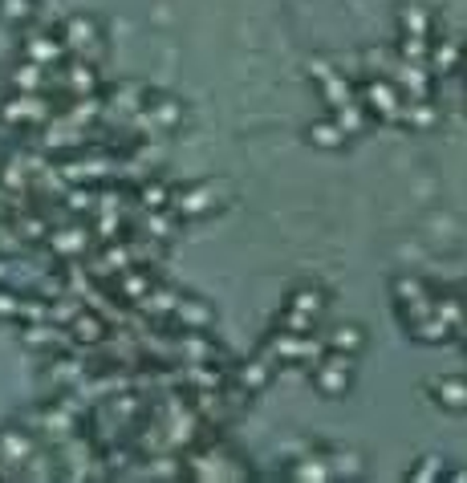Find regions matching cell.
Masks as SVG:
<instances>
[{
  "instance_id": "cell-27",
  "label": "cell",
  "mask_w": 467,
  "mask_h": 483,
  "mask_svg": "<svg viewBox=\"0 0 467 483\" xmlns=\"http://www.w3.org/2000/svg\"><path fill=\"white\" fill-rule=\"evenodd\" d=\"M142 228H147L151 236L163 240V236H171V232H175V215H171V212H163V207H155V212H151L147 220H142Z\"/></svg>"
},
{
  "instance_id": "cell-16",
  "label": "cell",
  "mask_w": 467,
  "mask_h": 483,
  "mask_svg": "<svg viewBox=\"0 0 467 483\" xmlns=\"http://www.w3.org/2000/svg\"><path fill=\"white\" fill-rule=\"evenodd\" d=\"M426 66L439 69V74H451V69L459 66V41H439V45H431V53H426Z\"/></svg>"
},
{
  "instance_id": "cell-19",
  "label": "cell",
  "mask_w": 467,
  "mask_h": 483,
  "mask_svg": "<svg viewBox=\"0 0 467 483\" xmlns=\"http://www.w3.org/2000/svg\"><path fill=\"white\" fill-rule=\"evenodd\" d=\"M325 353H329L325 337H309V333L297 337V361H305V366H317Z\"/></svg>"
},
{
  "instance_id": "cell-6",
  "label": "cell",
  "mask_w": 467,
  "mask_h": 483,
  "mask_svg": "<svg viewBox=\"0 0 467 483\" xmlns=\"http://www.w3.org/2000/svg\"><path fill=\"white\" fill-rule=\"evenodd\" d=\"M175 353L183 361H215L220 358V345L207 337V329H183V337L175 342Z\"/></svg>"
},
{
  "instance_id": "cell-25",
  "label": "cell",
  "mask_w": 467,
  "mask_h": 483,
  "mask_svg": "<svg viewBox=\"0 0 467 483\" xmlns=\"http://www.w3.org/2000/svg\"><path fill=\"white\" fill-rule=\"evenodd\" d=\"M139 199H142V207H151V212H155V207H167L171 204V187H167V183H142V191H139Z\"/></svg>"
},
{
  "instance_id": "cell-12",
  "label": "cell",
  "mask_w": 467,
  "mask_h": 483,
  "mask_svg": "<svg viewBox=\"0 0 467 483\" xmlns=\"http://www.w3.org/2000/svg\"><path fill=\"white\" fill-rule=\"evenodd\" d=\"M171 317L179 321L183 329H207V325H212V309H207V305H199V301H179Z\"/></svg>"
},
{
  "instance_id": "cell-7",
  "label": "cell",
  "mask_w": 467,
  "mask_h": 483,
  "mask_svg": "<svg viewBox=\"0 0 467 483\" xmlns=\"http://www.w3.org/2000/svg\"><path fill=\"white\" fill-rule=\"evenodd\" d=\"M212 204H215V191L207 183H196V187H183L179 196H171L175 215H204L212 212Z\"/></svg>"
},
{
  "instance_id": "cell-29",
  "label": "cell",
  "mask_w": 467,
  "mask_h": 483,
  "mask_svg": "<svg viewBox=\"0 0 467 483\" xmlns=\"http://www.w3.org/2000/svg\"><path fill=\"white\" fill-rule=\"evenodd\" d=\"M426 53H431V45H426V37H402V45H398V58H407V61H426Z\"/></svg>"
},
{
  "instance_id": "cell-17",
  "label": "cell",
  "mask_w": 467,
  "mask_h": 483,
  "mask_svg": "<svg viewBox=\"0 0 467 483\" xmlns=\"http://www.w3.org/2000/svg\"><path fill=\"white\" fill-rule=\"evenodd\" d=\"M147 114H151V123L159 126V131H171V126H179V118H183V106L179 102H171V98H163L159 106H147Z\"/></svg>"
},
{
  "instance_id": "cell-14",
  "label": "cell",
  "mask_w": 467,
  "mask_h": 483,
  "mask_svg": "<svg viewBox=\"0 0 467 483\" xmlns=\"http://www.w3.org/2000/svg\"><path fill=\"white\" fill-rule=\"evenodd\" d=\"M325 345L337 353H358L362 350V329L358 325H334L325 333Z\"/></svg>"
},
{
  "instance_id": "cell-18",
  "label": "cell",
  "mask_w": 467,
  "mask_h": 483,
  "mask_svg": "<svg viewBox=\"0 0 467 483\" xmlns=\"http://www.w3.org/2000/svg\"><path fill=\"white\" fill-rule=\"evenodd\" d=\"M309 142H313V147H321V150H337L345 142V134L337 131L334 118H329V123H313L309 126Z\"/></svg>"
},
{
  "instance_id": "cell-31",
  "label": "cell",
  "mask_w": 467,
  "mask_h": 483,
  "mask_svg": "<svg viewBox=\"0 0 467 483\" xmlns=\"http://www.w3.org/2000/svg\"><path fill=\"white\" fill-rule=\"evenodd\" d=\"M293 479H329L325 459H305L301 467H293Z\"/></svg>"
},
{
  "instance_id": "cell-26",
  "label": "cell",
  "mask_w": 467,
  "mask_h": 483,
  "mask_svg": "<svg viewBox=\"0 0 467 483\" xmlns=\"http://www.w3.org/2000/svg\"><path fill=\"white\" fill-rule=\"evenodd\" d=\"M394 61H398V58H394V53H386V50H366V53H362V66H366V74H390V69H394Z\"/></svg>"
},
{
  "instance_id": "cell-23",
  "label": "cell",
  "mask_w": 467,
  "mask_h": 483,
  "mask_svg": "<svg viewBox=\"0 0 467 483\" xmlns=\"http://www.w3.org/2000/svg\"><path fill=\"white\" fill-rule=\"evenodd\" d=\"M94 41H98V25H94V21H82V17L69 21V45H74V50H86V45H94Z\"/></svg>"
},
{
  "instance_id": "cell-28",
  "label": "cell",
  "mask_w": 467,
  "mask_h": 483,
  "mask_svg": "<svg viewBox=\"0 0 467 483\" xmlns=\"http://www.w3.org/2000/svg\"><path fill=\"white\" fill-rule=\"evenodd\" d=\"M151 285H155V280H151L147 272H126L123 277V293L131 296V301H142V296L151 293Z\"/></svg>"
},
{
  "instance_id": "cell-15",
  "label": "cell",
  "mask_w": 467,
  "mask_h": 483,
  "mask_svg": "<svg viewBox=\"0 0 467 483\" xmlns=\"http://www.w3.org/2000/svg\"><path fill=\"white\" fill-rule=\"evenodd\" d=\"M410 333L418 337V342H431V345H439V342H447V337H455V329L451 325H443L439 317H423V321H415V325H410Z\"/></svg>"
},
{
  "instance_id": "cell-4",
  "label": "cell",
  "mask_w": 467,
  "mask_h": 483,
  "mask_svg": "<svg viewBox=\"0 0 467 483\" xmlns=\"http://www.w3.org/2000/svg\"><path fill=\"white\" fill-rule=\"evenodd\" d=\"M390 82L398 86V90H407L410 102L431 98V69H426V61L398 58V61H394V69H390Z\"/></svg>"
},
{
  "instance_id": "cell-20",
  "label": "cell",
  "mask_w": 467,
  "mask_h": 483,
  "mask_svg": "<svg viewBox=\"0 0 467 483\" xmlns=\"http://www.w3.org/2000/svg\"><path fill=\"white\" fill-rule=\"evenodd\" d=\"M288 305L301 313H309V317H321V309H325V293L321 288H297L293 296H288Z\"/></svg>"
},
{
  "instance_id": "cell-21",
  "label": "cell",
  "mask_w": 467,
  "mask_h": 483,
  "mask_svg": "<svg viewBox=\"0 0 467 483\" xmlns=\"http://www.w3.org/2000/svg\"><path fill=\"white\" fill-rule=\"evenodd\" d=\"M431 313L443 321V325L459 329V321L467 317V305H463V301H455V296H443V301H435V305H431Z\"/></svg>"
},
{
  "instance_id": "cell-5",
  "label": "cell",
  "mask_w": 467,
  "mask_h": 483,
  "mask_svg": "<svg viewBox=\"0 0 467 483\" xmlns=\"http://www.w3.org/2000/svg\"><path fill=\"white\" fill-rule=\"evenodd\" d=\"M309 74L317 77L321 94H325V102H329L334 110H337V106H345V102H353V86H350V77L337 74V66H329L325 58L309 61Z\"/></svg>"
},
{
  "instance_id": "cell-11",
  "label": "cell",
  "mask_w": 467,
  "mask_h": 483,
  "mask_svg": "<svg viewBox=\"0 0 467 483\" xmlns=\"http://www.w3.org/2000/svg\"><path fill=\"white\" fill-rule=\"evenodd\" d=\"M435 118H439V110L431 106V98H418V102H402L398 123H407V126H418V131H426V126H435Z\"/></svg>"
},
{
  "instance_id": "cell-8",
  "label": "cell",
  "mask_w": 467,
  "mask_h": 483,
  "mask_svg": "<svg viewBox=\"0 0 467 483\" xmlns=\"http://www.w3.org/2000/svg\"><path fill=\"white\" fill-rule=\"evenodd\" d=\"M366 123H370V114H366V106H358V102H345V106L334 110V126L345 134V139H350V134H362Z\"/></svg>"
},
{
  "instance_id": "cell-22",
  "label": "cell",
  "mask_w": 467,
  "mask_h": 483,
  "mask_svg": "<svg viewBox=\"0 0 467 483\" xmlns=\"http://www.w3.org/2000/svg\"><path fill=\"white\" fill-rule=\"evenodd\" d=\"M269 358H277V361H297V333H272L269 337Z\"/></svg>"
},
{
  "instance_id": "cell-32",
  "label": "cell",
  "mask_w": 467,
  "mask_h": 483,
  "mask_svg": "<svg viewBox=\"0 0 467 483\" xmlns=\"http://www.w3.org/2000/svg\"><path fill=\"white\" fill-rule=\"evenodd\" d=\"M443 475H447V467H443L439 459H423V467H415V471H410V479L431 483V479H443Z\"/></svg>"
},
{
  "instance_id": "cell-35",
  "label": "cell",
  "mask_w": 467,
  "mask_h": 483,
  "mask_svg": "<svg viewBox=\"0 0 467 483\" xmlns=\"http://www.w3.org/2000/svg\"><path fill=\"white\" fill-rule=\"evenodd\" d=\"M455 333H459V337H463V342H467V317H463V321H459V329H455Z\"/></svg>"
},
{
  "instance_id": "cell-34",
  "label": "cell",
  "mask_w": 467,
  "mask_h": 483,
  "mask_svg": "<svg viewBox=\"0 0 467 483\" xmlns=\"http://www.w3.org/2000/svg\"><path fill=\"white\" fill-rule=\"evenodd\" d=\"M78 337H82V342H98V337H102V321L78 317Z\"/></svg>"
},
{
  "instance_id": "cell-2",
  "label": "cell",
  "mask_w": 467,
  "mask_h": 483,
  "mask_svg": "<svg viewBox=\"0 0 467 483\" xmlns=\"http://www.w3.org/2000/svg\"><path fill=\"white\" fill-rule=\"evenodd\" d=\"M394 296H398V313H402V321H407V325L431 317L435 296L426 293V285L418 277H398V280H394Z\"/></svg>"
},
{
  "instance_id": "cell-10",
  "label": "cell",
  "mask_w": 467,
  "mask_h": 483,
  "mask_svg": "<svg viewBox=\"0 0 467 483\" xmlns=\"http://www.w3.org/2000/svg\"><path fill=\"white\" fill-rule=\"evenodd\" d=\"M183 296L179 293H171V288H155L151 285V293L139 301V309L142 313H151V317H167V313H175V305H179Z\"/></svg>"
},
{
  "instance_id": "cell-13",
  "label": "cell",
  "mask_w": 467,
  "mask_h": 483,
  "mask_svg": "<svg viewBox=\"0 0 467 483\" xmlns=\"http://www.w3.org/2000/svg\"><path fill=\"white\" fill-rule=\"evenodd\" d=\"M435 394H439L443 406L467 410V378H439V382H435Z\"/></svg>"
},
{
  "instance_id": "cell-9",
  "label": "cell",
  "mask_w": 467,
  "mask_h": 483,
  "mask_svg": "<svg viewBox=\"0 0 467 483\" xmlns=\"http://www.w3.org/2000/svg\"><path fill=\"white\" fill-rule=\"evenodd\" d=\"M240 386H244L248 394H261L264 386L272 382V361L269 358H256V361H244V369H240Z\"/></svg>"
},
{
  "instance_id": "cell-24",
  "label": "cell",
  "mask_w": 467,
  "mask_h": 483,
  "mask_svg": "<svg viewBox=\"0 0 467 483\" xmlns=\"http://www.w3.org/2000/svg\"><path fill=\"white\" fill-rule=\"evenodd\" d=\"M313 321L317 317H309V313H301V309H293V305H288L285 313H280V329H285V333H313Z\"/></svg>"
},
{
  "instance_id": "cell-1",
  "label": "cell",
  "mask_w": 467,
  "mask_h": 483,
  "mask_svg": "<svg viewBox=\"0 0 467 483\" xmlns=\"http://www.w3.org/2000/svg\"><path fill=\"white\" fill-rule=\"evenodd\" d=\"M353 382V353H337L329 350L325 358L313 366V386H317L325 398H337V394H345Z\"/></svg>"
},
{
  "instance_id": "cell-3",
  "label": "cell",
  "mask_w": 467,
  "mask_h": 483,
  "mask_svg": "<svg viewBox=\"0 0 467 483\" xmlns=\"http://www.w3.org/2000/svg\"><path fill=\"white\" fill-rule=\"evenodd\" d=\"M362 102H366V106L374 110L382 123H398V114H402L398 86H394L390 77H370L366 90H362Z\"/></svg>"
},
{
  "instance_id": "cell-30",
  "label": "cell",
  "mask_w": 467,
  "mask_h": 483,
  "mask_svg": "<svg viewBox=\"0 0 467 483\" xmlns=\"http://www.w3.org/2000/svg\"><path fill=\"white\" fill-rule=\"evenodd\" d=\"M426 25H431V21H426L423 9H402V29H407L410 37H426Z\"/></svg>"
},
{
  "instance_id": "cell-33",
  "label": "cell",
  "mask_w": 467,
  "mask_h": 483,
  "mask_svg": "<svg viewBox=\"0 0 467 483\" xmlns=\"http://www.w3.org/2000/svg\"><path fill=\"white\" fill-rule=\"evenodd\" d=\"M151 475H163V479H179L183 467H175V459H171V455H159V459H155V467H151Z\"/></svg>"
}]
</instances>
